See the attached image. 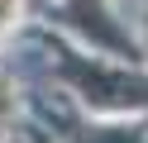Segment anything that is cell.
Masks as SVG:
<instances>
[{"mask_svg":"<svg viewBox=\"0 0 148 143\" xmlns=\"http://www.w3.org/2000/svg\"><path fill=\"white\" fill-rule=\"evenodd\" d=\"M67 76L100 105H148V81H134L124 72H105L96 62H67Z\"/></svg>","mask_w":148,"mask_h":143,"instance_id":"1","label":"cell"},{"mask_svg":"<svg viewBox=\"0 0 148 143\" xmlns=\"http://www.w3.org/2000/svg\"><path fill=\"white\" fill-rule=\"evenodd\" d=\"M77 24L86 29V34H96L100 43H110V48H124V34H119V29H110L100 10H86V0H81V5H77Z\"/></svg>","mask_w":148,"mask_h":143,"instance_id":"2","label":"cell"}]
</instances>
